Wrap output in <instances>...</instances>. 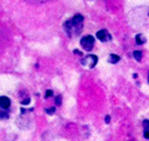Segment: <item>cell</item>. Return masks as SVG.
<instances>
[{"label": "cell", "instance_id": "obj_6", "mask_svg": "<svg viewBox=\"0 0 149 141\" xmlns=\"http://www.w3.org/2000/svg\"><path fill=\"white\" fill-rule=\"evenodd\" d=\"M142 126H143V136L144 139L149 140V120H143Z\"/></svg>", "mask_w": 149, "mask_h": 141}, {"label": "cell", "instance_id": "obj_20", "mask_svg": "<svg viewBox=\"0 0 149 141\" xmlns=\"http://www.w3.org/2000/svg\"><path fill=\"white\" fill-rule=\"evenodd\" d=\"M148 84H149V72H148Z\"/></svg>", "mask_w": 149, "mask_h": 141}, {"label": "cell", "instance_id": "obj_1", "mask_svg": "<svg viewBox=\"0 0 149 141\" xmlns=\"http://www.w3.org/2000/svg\"><path fill=\"white\" fill-rule=\"evenodd\" d=\"M84 24H74L72 19H68L63 22V31L68 37H77L82 32Z\"/></svg>", "mask_w": 149, "mask_h": 141}, {"label": "cell", "instance_id": "obj_9", "mask_svg": "<svg viewBox=\"0 0 149 141\" xmlns=\"http://www.w3.org/2000/svg\"><path fill=\"white\" fill-rule=\"evenodd\" d=\"M120 60H121V58L119 55H116V54H110L109 58H108V62L109 64H118Z\"/></svg>", "mask_w": 149, "mask_h": 141}, {"label": "cell", "instance_id": "obj_16", "mask_svg": "<svg viewBox=\"0 0 149 141\" xmlns=\"http://www.w3.org/2000/svg\"><path fill=\"white\" fill-rule=\"evenodd\" d=\"M29 102H31V99H29V98H25V100H22V101H21V103H22V105H28Z\"/></svg>", "mask_w": 149, "mask_h": 141}, {"label": "cell", "instance_id": "obj_15", "mask_svg": "<svg viewBox=\"0 0 149 141\" xmlns=\"http://www.w3.org/2000/svg\"><path fill=\"white\" fill-rule=\"evenodd\" d=\"M51 96H53V91L52 89H47L46 93H45V99H48Z\"/></svg>", "mask_w": 149, "mask_h": 141}, {"label": "cell", "instance_id": "obj_5", "mask_svg": "<svg viewBox=\"0 0 149 141\" xmlns=\"http://www.w3.org/2000/svg\"><path fill=\"white\" fill-rule=\"evenodd\" d=\"M11 107V100L10 98L3 95L0 96V110H4V111H8Z\"/></svg>", "mask_w": 149, "mask_h": 141}, {"label": "cell", "instance_id": "obj_11", "mask_svg": "<svg viewBox=\"0 0 149 141\" xmlns=\"http://www.w3.org/2000/svg\"><path fill=\"white\" fill-rule=\"evenodd\" d=\"M10 118V114L7 111H4V110H0V119H3V120H6Z\"/></svg>", "mask_w": 149, "mask_h": 141}, {"label": "cell", "instance_id": "obj_8", "mask_svg": "<svg viewBox=\"0 0 149 141\" xmlns=\"http://www.w3.org/2000/svg\"><path fill=\"white\" fill-rule=\"evenodd\" d=\"M84 20H85V18L82 14H75L72 18V21L74 24H84Z\"/></svg>", "mask_w": 149, "mask_h": 141}, {"label": "cell", "instance_id": "obj_13", "mask_svg": "<svg viewBox=\"0 0 149 141\" xmlns=\"http://www.w3.org/2000/svg\"><path fill=\"white\" fill-rule=\"evenodd\" d=\"M54 101H55V105L56 106H61V103H62V96L61 95H56L55 99H54Z\"/></svg>", "mask_w": 149, "mask_h": 141}, {"label": "cell", "instance_id": "obj_7", "mask_svg": "<svg viewBox=\"0 0 149 141\" xmlns=\"http://www.w3.org/2000/svg\"><path fill=\"white\" fill-rule=\"evenodd\" d=\"M135 43H136V45H143V44L147 43V39H146V37L142 33H139V34H136V37H135Z\"/></svg>", "mask_w": 149, "mask_h": 141}, {"label": "cell", "instance_id": "obj_10", "mask_svg": "<svg viewBox=\"0 0 149 141\" xmlns=\"http://www.w3.org/2000/svg\"><path fill=\"white\" fill-rule=\"evenodd\" d=\"M133 55H134V58L136 59V61H141L142 60V52L141 51H134L133 52Z\"/></svg>", "mask_w": 149, "mask_h": 141}, {"label": "cell", "instance_id": "obj_14", "mask_svg": "<svg viewBox=\"0 0 149 141\" xmlns=\"http://www.w3.org/2000/svg\"><path fill=\"white\" fill-rule=\"evenodd\" d=\"M55 111H56L55 107H49V108H46V110H45V112H46L47 114H49V115H53V114L55 113Z\"/></svg>", "mask_w": 149, "mask_h": 141}, {"label": "cell", "instance_id": "obj_18", "mask_svg": "<svg viewBox=\"0 0 149 141\" xmlns=\"http://www.w3.org/2000/svg\"><path fill=\"white\" fill-rule=\"evenodd\" d=\"M73 52H74V54H78V55H82V53H81V52H80L79 50H74Z\"/></svg>", "mask_w": 149, "mask_h": 141}, {"label": "cell", "instance_id": "obj_3", "mask_svg": "<svg viewBox=\"0 0 149 141\" xmlns=\"http://www.w3.org/2000/svg\"><path fill=\"white\" fill-rule=\"evenodd\" d=\"M97 57L94 54H88L85 57V59L81 60V65L85 67H88L89 69H93L96 65H97Z\"/></svg>", "mask_w": 149, "mask_h": 141}, {"label": "cell", "instance_id": "obj_2", "mask_svg": "<svg viewBox=\"0 0 149 141\" xmlns=\"http://www.w3.org/2000/svg\"><path fill=\"white\" fill-rule=\"evenodd\" d=\"M80 44H81V47L87 51V52H91L95 45V39L93 35H85V37L81 38L80 40Z\"/></svg>", "mask_w": 149, "mask_h": 141}, {"label": "cell", "instance_id": "obj_17", "mask_svg": "<svg viewBox=\"0 0 149 141\" xmlns=\"http://www.w3.org/2000/svg\"><path fill=\"white\" fill-rule=\"evenodd\" d=\"M104 122H106V124H109V122H110V115H106V118H104Z\"/></svg>", "mask_w": 149, "mask_h": 141}, {"label": "cell", "instance_id": "obj_4", "mask_svg": "<svg viewBox=\"0 0 149 141\" xmlns=\"http://www.w3.org/2000/svg\"><path fill=\"white\" fill-rule=\"evenodd\" d=\"M96 38H97L101 43H108V41H110L111 39H113L111 34H110L107 29H100V31H97Z\"/></svg>", "mask_w": 149, "mask_h": 141}, {"label": "cell", "instance_id": "obj_19", "mask_svg": "<svg viewBox=\"0 0 149 141\" xmlns=\"http://www.w3.org/2000/svg\"><path fill=\"white\" fill-rule=\"evenodd\" d=\"M133 78H134V79H136V78H137V74H136V73H135V74H133Z\"/></svg>", "mask_w": 149, "mask_h": 141}, {"label": "cell", "instance_id": "obj_12", "mask_svg": "<svg viewBox=\"0 0 149 141\" xmlns=\"http://www.w3.org/2000/svg\"><path fill=\"white\" fill-rule=\"evenodd\" d=\"M26 1L31 4H44L46 1H51V0H26Z\"/></svg>", "mask_w": 149, "mask_h": 141}]
</instances>
